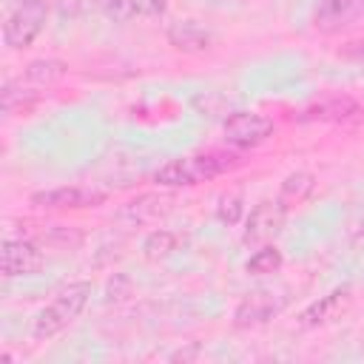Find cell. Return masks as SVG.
Listing matches in <instances>:
<instances>
[{"instance_id": "7402d4cb", "label": "cell", "mask_w": 364, "mask_h": 364, "mask_svg": "<svg viewBox=\"0 0 364 364\" xmlns=\"http://www.w3.org/2000/svg\"><path fill=\"white\" fill-rule=\"evenodd\" d=\"M196 353H199V344H191V350H179V353H173V355H171V361H179V358L185 361V358H193Z\"/></svg>"}, {"instance_id": "8992f818", "label": "cell", "mask_w": 364, "mask_h": 364, "mask_svg": "<svg viewBox=\"0 0 364 364\" xmlns=\"http://www.w3.org/2000/svg\"><path fill=\"white\" fill-rule=\"evenodd\" d=\"M284 216H287V210H284V205H282L279 199H264V202H259V205L247 213V219H245V233H242V239H245L247 245H264V242H270V239L282 230Z\"/></svg>"}, {"instance_id": "2e32d148", "label": "cell", "mask_w": 364, "mask_h": 364, "mask_svg": "<svg viewBox=\"0 0 364 364\" xmlns=\"http://www.w3.org/2000/svg\"><path fill=\"white\" fill-rule=\"evenodd\" d=\"M0 94H3V111L6 114H28L40 100V94L31 85L23 88V80H20V85L14 80H6Z\"/></svg>"}, {"instance_id": "44dd1931", "label": "cell", "mask_w": 364, "mask_h": 364, "mask_svg": "<svg viewBox=\"0 0 364 364\" xmlns=\"http://www.w3.org/2000/svg\"><path fill=\"white\" fill-rule=\"evenodd\" d=\"M168 0H136V17H162Z\"/></svg>"}, {"instance_id": "6da1fadb", "label": "cell", "mask_w": 364, "mask_h": 364, "mask_svg": "<svg viewBox=\"0 0 364 364\" xmlns=\"http://www.w3.org/2000/svg\"><path fill=\"white\" fill-rule=\"evenodd\" d=\"M239 165H242V154L236 148L233 151L213 148V151H199V154H191V156L171 159V162L159 165L154 171V182L159 188H191V185L216 179V176H222V173H228Z\"/></svg>"}, {"instance_id": "e0dca14e", "label": "cell", "mask_w": 364, "mask_h": 364, "mask_svg": "<svg viewBox=\"0 0 364 364\" xmlns=\"http://www.w3.org/2000/svg\"><path fill=\"white\" fill-rule=\"evenodd\" d=\"M176 247H179V236L173 230H168V228H156L142 239V256L151 259V262L171 256Z\"/></svg>"}, {"instance_id": "277c9868", "label": "cell", "mask_w": 364, "mask_h": 364, "mask_svg": "<svg viewBox=\"0 0 364 364\" xmlns=\"http://www.w3.org/2000/svg\"><path fill=\"white\" fill-rule=\"evenodd\" d=\"M276 125L270 117L256 114V111H236L222 122V134L225 142L236 151H253L259 145H264L273 136Z\"/></svg>"}, {"instance_id": "603a6c76", "label": "cell", "mask_w": 364, "mask_h": 364, "mask_svg": "<svg viewBox=\"0 0 364 364\" xmlns=\"http://www.w3.org/2000/svg\"><path fill=\"white\" fill-rule=\"evenodd\" d=\"M355 54H358V57H364V40L358 43V48H355Z\"/></svg>"}, {"instance_id": "8fae6325", "label": "cell", "mask_w": 364, "mask_h": 364, "mask_svg": "<svg viewBox=\"0 0 364 364\" xmlns=\"http://www.w3.org/2000/svg\"><path fill=\"white\" fill-rule=\"evenodd\" d=\"M168 205H171V199L162 196V193H139V196L128 199L125 205H119L114 216H117V222L131 225V228L134 225H148V222L159 219L168 210Z\"/></svg>"}, {"instance_id": "52a82bcc", "label": "cell", "mask_w": 364, "mask_h": 364, "mask_svg": "<svg viewBox=\"0 0 364 364\" xmlns=\"http://www.w3.org/2000/svg\"><path fill=\"white\" fill-rule=\"evenodd\" d=\"M364 17V0H316L313 28L321 34H336Z\"/></svg>"}, {"instance_id": "4fadbf2b", "label": "cell", "mask_w": 364, "mask_h": 364, "mask_svg": "<svg viewBox=\"0 0 364 364\" xmlns=\"http://www.w3.org/2000/svg\"><path fill=\"white\" fill-rule=\"evenodd\" d=\"M361 111V105L350 97H327V100H318L307 108L299 111V122H341V119H350Z\"/></svg>"}, {"instance_id": "9c48e42d", "label": "cell", "mask_w": 364, "mask_h": 364, "mask_svg": "<svg viewBox=\"0 0 364 364\" xmlns=\"http://www.w3.org/2000/svg\"><path fill=\"white\" fill-rule=\"evenodd\" d=\"M0 264H3V276L6 279L28 276L43 264V250L31 239H6Z\"/></svg>"}, {"instance_id": "3957f363", "label": "cell", "mask_w": 364, "mask_h": 364, "mask_svg": "<svg viewBox=\"0 0 364 364\" xmlns=\"http://www.w3.org/2000/svg\"><path fill=\"white\" fill-rule=\"evenodd\" d=\"M48 20V0H17V6L6 14L3 23V43L14 51L28 48L46 28Z\"/></svg>"}, {"instance_id": "5bb4252c", "label": "cell", "mask_w": 364, "mask_h": 364, "mask_svg": "<svg viewBox=\"0 0 364 364\" xmlns=\"http://www.w3.org/2000/svg\"><path fill=\"white\" fill-rule=\"evenodd\" d=\"M313 191H316V176H313L310 171H293V173H287V176L282 179L276 199L284 205V210H290V208L307 202Z\"/></svg>"}, {"instance_id": "ba28073f", "label": "cell", "mask_w": 364, "mask_h": 364, "mask_svg": "<svg viewBox=\"0 0 364 364\" xmlns=\"http://www.w3.org/2000/svg\"><path fill=\"white\" fill-rule=\"evenodd\" d=\"M284 310V299L276 296L273 290H253L247 293L236 310H233V324L236 327H256V324H264L270 321L273 316H279Z\"/></svg>"}, {"instance_id": "ffe728a7", "label": "cell", "mask_w": 364, "mask_h": 364, "mask_svg": "<svg viewBox=\"0 0 364 364\" xmlns=\"http://www.w3.org/2000/svg\"><path fill=\"white\" fill-rule=\"evenodd\" d=\"M242 216H245V199H242L239 193H230V196H222V199H219L216 219H219L222 225H236Z\"/></svg>"}, {"instance_id": "5b68a950", "label": "cell", "mask_w": 364, "mask_h": 364, "mask_svg": "<svg viewBox=\"0 0 364 364\" xmlns=\"http://www.w3.org/2000/svg\"><path fill=\"white\" fill-rule=\"evenodd\" d=\"M102 202H105V193L82 188V185H60V188L37 191L31 196V205L40 210H82V208H94Z\"/></svg>"}, {"instance_id": "9a60e30c", "label": "cell", "mask_w": 364, "mask_h": 364, "mask_svg": "<svg viewBox=\"0 0 364 364\" xmlns=\"http://www.w3.org/2000/svg\"><path fill=\"white\" fill-rule=\"evenodd\" d=\"M68 74V63L57 60V57H40V60H31L26 68H23V80L28 85H51L57 80H63Z\"/></svg>"}, {"instance_id": "7a4b0ae2", "label": "cell", "mask_w": 364, "mask_h": 364, "mask_svg": "<svg viewBox=\"0 0 364 364\" xmlns=\"http://www.w3.org/2000/svg\"><path fill=\"white\" fill-rule=\"evenodd\" d=\"M91 299V282H71L68 287H63L37 316L31 324V336L37 341H46L57 333H63L71 321L80 318V313L85 310Z\"/></svg>"}, {"instance_id": "30bf717a", "label": "cell", "mask_w": 364, "mask_h": 364, "mask_svg": "<svg viewBox=\"0 0 364 364\" xmlns=\"http://www.w3.org/2000/svg\"><path fill=\"white\" fill-rule=\"evenodd\" d=\"M165 37H168V46L182 54H202L213 46V31L193 17H182V20L171 23Z\"/></svg>"}, {"instance_id": "7c38bea8", "label": "cell", "mask_w": 364, "mask_h": 364, "mask_svg": "<svg viewBox=\"0 0 364 364\" xmlns=\"http://www.w3.org/2000/svg\"><path fill=\"white\" fill-rule=\"evenodd\" d=\"M350 301H353V290H350L347 284H344V287H336V290H330L327 296H321L318 301L307 304V307L301 310V316H299V324H301V327L327 324V321H333Z\"/></svg>"}, {"instance_id": "ac0fdd59", "label": "cell", "mask_w": 364, "mask_h": 364, "mask_svg": "<svg viewBox=\"0 0 364 364\" xmlns=\"http://www.w3.org/2000/svg\"><path fill=\"white\" fill-rule=\"evenodd\" d=\"M284 264V256L276 245H264L259 247L250 259H247V273L250 276H267V273H279Z\"/></svg>"}, {"instance_id": "d6986e66", "label": "cell", "mask_w": 364, "mask_h": 364, "mask_svg": "<svg viewBox=\"0 0 364 364\" xmlns=\"http://www.w3.org/2000/svg\"><path fill=\"white\" fill-rule=\"evenodd\" d=\"M94 6H97L105 17L119 20V23L136 17V0H94Z\"/></svg>"}]
</instances>
